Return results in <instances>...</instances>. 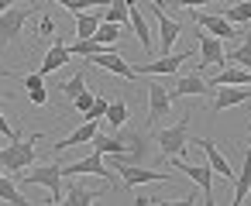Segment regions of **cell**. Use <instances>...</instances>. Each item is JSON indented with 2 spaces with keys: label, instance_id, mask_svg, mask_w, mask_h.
Wrapping results in <instances>:
<instances>
[{
  "label": "cell",
  "instance_id": "cb8c5ba5",
  "mask_svg": "<svg viewBox=\"0 0 251 206\" xmlns=\"http://www.w3.org/2000/svg\"><path fill=\"white\" fill-rule=\"evenodd\" d=\"M55 90H59V93H62V96H66V100H73V96H79V93H83V90H86V72H83V69H79V72H76V76H73V79H66V83H59V86H55Z\"/></svg>",
  "mask_w": 251,
  "mask_h": 206
},
{
  "label": "cell",
  "instance_id": "9a60e30c",
  "mask_svg": "<svg viewBox=\"0 0 251 206\" xmlns=\"http://www.w3.org/2000/svg\"><path fill=\"white\" fill-rule=\"evenodd\" d=\"M69 59H73V55H69V45H62V38L55 35V45L45 52V59H42V66H38V72H42V76H52V72H55V69H62Z\"/></svg>",
  "mask_w": 251,
  "mask_h": 206
},
{
  "label": "cell",
  "instance_id": "277c9868",
  "mask_svg": "<svg viewBox=\"0 0 251 206\" xmlns=\"http://www.w3.org/2000/svg\"><path fill=\"white\" fill-rule=\"evenodd\" d=\"M193 21H196V28H203L206 35H217V38H244L248 35V24H230L220 11H213V14L193 11Z\"/></svg>",
  "mask_w": 251,
  "mask_h": 206
},
{
  "label": "cell",
  "instance_id": "603a6c76",
  "mask_svg": "<svg viewBox=\"0 0 251 206\" xmlns=\"http://www.w3.org/2000/svg\"><path fill=\"white\" fill-rule=\"evenodd\" d=\"M97 28H100V14H86V11L76 14V35L79 38H93Z\"/></svg>",
  "mask_w": 251,
  "mask_h": 206
},
{
  "label": "cell",
  "instance_id": "7bdbcfd3",
  "mask_svg": "<svg viewBox=\"0 0 251 206\" xmlns=\"http://www.w3.org/2000/svg\"><path fill=\"white\" fill-rule=\"evenodd\" d=\"M248 148H251V137H248Z\"/></svg>",
  "mask_w": 251,
  "mask_h": 206
},
{
  "label": "cell",
  "instance_id": "f1b7e54d",
  "mask_svg": "<svg viewBox=\"0 0 251 206\" xmlns=\"http://www.w3.org/2000/svg\"><path fill=\"white\" fill-rule=\"evenodd\" d=\"M107 21L117 24V28L131 24V21H127V0H110V4H107Z\"/></svg>",
  "mask_w": 251,
  "mask_h": 206
},
{
  "label": "cell",
  "instance_id": "4316f807",
  "mask_svg": "<svg viewBox=\"0 0 251 206\" xmlns=\"http://www.w3.org/2000/svg\"><path fill=\"white\" fill-rule=\"evenodd\" d=\"M0 199H4V203H14V206H21V203H28L25 196H21V189L4 175V172H0Z\"/></svg>",
  "mask_w": 251,
  "mask_h": 206
},
{
  "label": "cell",
  "instance_id": "5b68a950",
  "mask_svg": "<svg viewBox=\"0 0 251 206\" xmlns=\"http://www.w3.org/2000/svg\"><path fill=\"white\" fill-rule=\"evenodd\" d=\"M158 144H162V155L165 158H179L186 148H189V114L172 124V127H162L158 131Z\"/></svg>",
  "mask_w": 251,
  "mask_h": 206
},
{
  "label": "cell",
  "instance_id": "9c48e42d",
  "mask_svg": "<svg viewBox=\"0 0 251 206\" xmlns=\"http://www.w3.org/2000/svg\"><path fill=\"white\" fill-rule=\"evenodd\" d=\"M110 168H114V172H121L127 185H145V182H172V175H169V172H151V168H131V165H124V161H110Z\"/></svg>",
  "mask_w": 251,
  "mask_h": 206
},
{
  "label": "cell",
  "instance_id": "ac0fdd59",
  "mask_svg": "<svg viewBox=\"0 0 251 206\" xmlns=\"http://www.w3.org/2000/svg\"><path fill=\"white\" fill-rule=\"evenodd\" d=\"M248 196H251V148H248V155H244V165H241V172L234 175V206H241V203H248Z\"/></svg>",
  "mask_w": 251,
  "mask_h": 206
},
{
  "label": "cell",
  "instance_id": "ba28073f",
  "mask_svg": "<svg viewBox=\"0 0 251 206\" xmlns=\"http://www.w3.org/2000/svg\"><path fill=\"white\" fill-rule=\"evenodd\" d=\"M62 175H100V179H110V182H114V175H110V168L103 165V155H100V151H93V155H86V158L66 165Z\"/></svg>",
  "mask_w": 251,
  "mask_h": 206
},
{
  "label": "cell",
  "instance_id": "f35d334b",
  "mask_svg": "<svg viewBox=\"0 0 251 206\" xmlns=\"http://www.w3.org/2000/svg\"><path fill=\"white\" fill-rule=\"evenodd\" d=\"M14 4H25V0H0V14H4L7 7H14Z\"/></svg>",
  "mask_w": 251,
  "mask_h": 206
},
{
  "label": "cell",
  "instance_id": "52a82bcc",
  "mask_svg": "<svg viewBox=\"0 0 251 206\" xmlns=\"http://www.w3.org/2000/svg\"><path fill=\"white\" fill-rule=\"evenodd\" d=\"M86 62H90V66H100V69H107V72H114V76H121V79H134V76H138V72H134V69L114 52V48H103V52L90 55Z\"/></svg>",
  "mask_w": 251,
  "mask_h": 206
},
{
  "label": "cell",
  "instance_id": "5bb4252c",
  "mask_svg": "<svg viewBox=\"0 0 251 206\" xmlns=\"http://www.w3.org/2000/svg\"><path fill=\"white\" fill-rule=\"evenodd\" d=\"M251 100V90L248 86H217V96H213V110H230V107H241Z\"/></svg>",
  "mask_w": 251,
  "mask_h": 206
},
{
  "label": "cell",
  "instance_id": "d4e9b609",
  "mask_svg": "<svg viewBox=\"0 0 251 206\" xmlns=\"http://www.w3.org/2000/svg\"><path fill=\"white\" fill-rule=\"evenodd\" d=\"M103 120H107L114 131H117V127H124V120H127V103H124V100H110V103H107V117H103Z\"/></svg>",
  "mask_w": 251,
  "mask_h": 206
},
{
  "label": "cell",
  "instance_id": "44dd1931",
  "mask_svg": "<svg viewBox=\"0 0 251 206\" xmlns=\"http://www.w3.org/2000/svg\"><path fill=\"white\" fill-rule=\"evenodd\" d=\"M224 66H244V69H251V35L237 38V48L224 52Z\"/></svg>",
  "mask_w": 251,
  "mask_h": 206
},
{
  "label": "cell",
  "instance_id": "7402d4cb",
  "mask_svg": "<svg viewBox=\"0 0 251 206\" xmlns=\"http://www.w3.org/2000/svg\"><path fill=\"white\" fill-rule=\"evenodd\" d=\"M100 196L93 192V189H83V185H69V189H62V203H73V206H90V203H97Z\"/></svg>",
  "mask_w": 251,
  "mask_h": 206
},
{
  "label": "cell",
  "instance_id": "6da1fadb",
  "mask_svg": "<svg viewBox=\"0 0 251 206\" xmlns=\"http://www.w3.org/2000/svg\"><path fill=\"white\" fill-rule=\"evenodd\" d=\"M35 141H42V134H35L28 141L14 137L7 148H0V168H4V172H18V175L25 168H31V161H35Z\"/></svg>",
  "mask_w": 251,
  "mask_h": 206
},
{
  "label": "cell",
  "instance_id": "2e32d148",
  "mask_svg": "<svg viewBox=\"0 0 251 206\" xmlns=\"http://www.w3.org/2000/svg\"><path fill=\"white\" fill-rule=\"evenodd\" d=\"M79 120H83V124H79V127H76V131H73L66 141L52 144V151H66V148H76V144H86V141H93V134L100 131V127H97L100 120H90V117H79Z\"/></svg>",
  "mask_w": 251,
  "mask_h": 206
},
{
  "label": "cell",
  "instance_id": "f546056e",
  "mask_svg": "<svg viewBox=\"0 0 251 206\" xmlns=\"http://www.w3.org/2000/svg\"><path fill=\"white\" fill-rule=\"evenodd\" d=\"M100 45H114L117 38H121V28L117 24H110V21H100V28H97V35H93Z\"/></svg>",
  "mask_w": 251,
  "mask_h": 206
},
{
  "label": "cell",
  "instance_id": "d6986e66",
  "mask_svg": "<svg viewBox=\"0 0 251 206\" xmlns=\"http://www.w3.org/2000/svg\"><path fill=\"white\" fill-rule=\"evenodd\" d=\"M206 93H210V86H206L200 76H182V79L169 90L172 100H179V96H206Z\"/></svg>",
  "mask_w": 251,
  "mask_h": 206
},
{
  "label": "cell",
  "instance_id": "7a4b0ae2",
  "mask_svg": "<svg viewBox=\"0 0 251 206\" xmlns=\"http://www.w3.org/2000/svg\"><path fill=\"white\" fill-rule=\"evenodd\" d=\"M31 11H35V0H25V4H14V7H7L0 14V48L18 42V35H21V28H25Z\"/></svg>",
  "mask_w": 251,
  "mask_h": 206
},
{
  "label": "cell",
  "instance_id": "8fae6325",
  "mask_svg": "<svg viewBox=\"0 0 251 206\" xmlns=\"http://www.w3.org/2000/svg\"><path fill=\"white\" fill-rule=\"evenodd\" d=\"M196 42H200V59H203V66H224V38H217V35H206L203 28L196 31Z\"/></svg>",
  "mask_w": 251,
  "mask_h": 206
},
{
  "label": "cell",
  "instance_id": "b9f144b4",
  "mask_svg": "<svg viewBox=\"0 0 251 206\" xmlns=\"http://www.w3.org/2000/svg\"><path fill=\"white\" fill-rule=\"evenodd\" d=\"M0 100H7V93H0Z\"/></svg>",
  "mask_w": 251,
  "mask_h": 206
},
{
  "label": "cell",
  "instance_id": "4dcf8cb0",
  "mask_svg": "<svg viewBox=\"0 0 251 206\" xmlns=\"http://www.w3.org/2000/svg\"><path fill=\"white\" fill-rule=\"evenodd\" d=\"M59 7H66V11H73V14H79L83 7H107L110 0H55Z\"/></svg>",
  "mask_w": 251,
  "mask_h": 206
},
{
  "label": "cell",
  "instance_id": "ffe728a7",
  "mask_svg": "<svg viewBox=\"0 0 251 206\" xmlns=\"http://www.w3.org/2000/svg\"><path fill=\"white\" fill-rule=\"evenodd\" d=\"M213 86H251V69L244 66H230V69H220Z\"/></svg>",
  "mask_w": 251,
  "mask_h": 206
},
{
  "label": "cell",
  "instance_id": "ab89813d",
  "mask_svg": "<svg viewBox=\"0 0 251 206\" xmlns=\"http://www.w3.org/2000/svg\"><path fill=\"white\" fill-rule=\"evenodd\" d=\"M148 4H158V7H165V0H148Z\"/></svg>",
  "mask_w": 251,
  "mask_h": 206
},
{
  "label": "cell",
  "instance_id": "4fadbf2b",
  "mask_svg": "<svg viewBox=\"0 0 251 206\" xmlns=\"http://www.w3.org/2000/svg\"><path fill=\"white\" fill-rule=\"evenodd\" d=\"M193 52H179V55H162V59H155V62H141L134 72H148V76H172L186 59H189Z\"/></svg>",
  "mask_w": 251,
  "mask_h": 206
},
{
  "label": "cell",
  "instance_id": "3957f363",
  "mask_svg": "<svg viewBox=\"0 0 251 206\" xmlns=\"http://www.w3.org/2000/svg\"><path fill=\"white\" fill-rule=\"evenodd\" d=\"M21 182H28V185H45V189L52 192L49 203H62V165H59V161L21 172Z\"/></svg>",
  "mask_w": 251,
  "mask_h": 206
},
{
  "label": "cell",
  "instance_id": "d590c367",
  "mask_svg": "<svg viewBox=\"0 0 251 206\" xmlns=\"http://www.w3.org/2000/svg\"><path fill=\"white\" fill-rule=\"evenodd\" d=\"M0 137H7V141H14V137H21V134H18V131H14V127H11V124L4 120V114H0Z\"/></svg>",
  "mask_w": 251,
  "mask_h": 206
},
{
  "label": "cell",
  "instance_id": "83f0119b",
  "mask_svg": "<svg viewBox=\"0 0 251 206\" xmlns=\"http://www.w3.org/2000/svg\"><path fill=\"white\" fill-rule=\"evenodd\" d=\"M103 48H110V45H100L97 38H79L76 45H69V55H83V59H90V55H97V52H103Z\"/></svg>",
  "mask_w": 251,
  "mask_h": 206
},
{
  "label": "cell",
  "instance_id": "8d00e7d4",
  "mask_svg": "<svg viewBox=\"0 0 251 206\" xmlns=\"http://www.w3.org/2000/svg\"><path fill=\"white\" fill-rule=\"evenodd\" d=\"M38 35H59L55 21H52V18H42V24H38Z\"/></svg>",
  "mask_w": 251,
  "mask_h": 206
},
{
  "label": "cell",
  "instance_id": "30bf717a",
  "mask_svg": "<svg viewBox=\"0 0 251 206\" xmlns=\"http://www.w3.org/2000/svg\"><path fill=\"white\" fill-rule=\"evenodd\" d=\"M172 165H176L179 172H186V175L203 189V203H213V168H210V165H186V161H179V158H172Z\"/></svg>",
  "mask_w": 251,
  "mask_h": 206
},
{
  "label": "cell",
  "instance_id": "d6a6232c",
  "mask_svg": "<svg viewBox=\"0 0 251 206\" xmlns=\"http://www.w3.org/2000/svg\"><path fill=\"white\" fill-rule=\"evenodd\" d=\"M182 11H196V7H210V4H224V0H172Z\"/></svg>",
  "mask_w": 251,
  "mask_h": 206
},
{
  "label": "cell",
  "instance_id": "e0dca14e",
  "mask_svg": "<svg viewBox=\"0 0 251 206\" xmlns=\"http://www.w3.org/2000/svg\"><path fill=\"white\" fill-rule=\"evenodd\" d=\"M189 144H196V148H203V151H206V158H210V168H213V172H220V179H230V175H234V172H230V161L220 155V148H217L210 137H193Z\"/></svg>",
  "mask_w": 251,
  "mask_h": 206
},
{
  "label": "cell",
  "instance_id": "74e56055",
  "mask_svg": "<svg viewBox=\"0 0 251 206\" xmlns=\"http://www.w3.org/2000/svg\"><path fill=\"white\" fill-rule=\"evenodd\" d=\"M25 86L28 90H38V86H45V76L42 72H31V76H25Z\"/></svg>",
  "mask_w": 251,
  "mask_h": 206
},
{
  "label": "cell",
  "instance_id": "484cf974",
  "mask_svg": "<svg viewBox=\"0 0 251 206\" xmlns=\"http://www.w3.org/2000/svg\"><path fill=\"white\" fill-rule=\"evenodd\" d=\"M230 24H248L251 21V0H244V4H234V7H224L220 11Z\"/></svg>",
  "mask_w": 251,
  "mask_h": 206
},
{
  "label": "cell",
  "instance_id": "1f68e13d",
  "mask_svg": "<svg viewBox=\"0 0 251 206\" xmlns=\"http://www.w3.org/2000/svg\"><path fill=\"white\" fill-rule=\"evenodd\" d=\"M107 103H110V100L97 96V100H93V107H90V110H86L83 117H90V120H103V117H107Z\"/></svg>",
  "mask_w": 251,
  "mask_h": 206
},
{
  "label": "cell",
  "instance_id": "e575fe53",
  "mask_svg": "<svg viewBox=\"0 0 251 206\" xmlns=\"http://www.w3.org/2000/svg\"><path fill=\"white\" fill-rule=\"evenodd\" d=\"M28 100H31L35 107H45V103H49V93H45V86H38V90H28Z\"/></svg>",
  "mask_w": 251,
  "mask_h": 206
},
{
  "label": "cell",
  "instance_id": "8992f818",
  "mask_svg": "<svg viewBox=\"0 0 251 206\" xmlns=\"http://www.w3.org/2000/svg\"><path fill=\"white\" fill-rule=\"evenodd\" d=\"M169 110H172L169 90H165L162 83H148V124L155 127L162 117H169Z\"/></svg>",
  "mask_w": 251,
  "mask_h": 206
},
{
  "label": "cell",
  "instance_id": "7c38bea8",
  "mask_svg": "<svg viewBox=\"0 0 251 206\" xmlns=\"http://www.w3.org/2000/svg\"><path fill=\"white\" fill-rule=\"evenodd\" d=\"M155 18H158V38H162V55H169V48L176 45V38H179V31H182V24L179 21H172V18H165V11L158 7V4H151L148 7Z\"/></svg>",
  "mask_w": 251,
  "mask_h": 206
},
{
  "label": "cell",
  "instance_id": "836d02e7",
  "mask_svg": "<svg viewBox=\"0 0 251 206\" xmlns=\"http://www.w3.org/2000/svg\"><path fill=\"white\" fill-rule=\"evenodd\" d=\"M93 100H97V96H93V93H90V90H83V93H79V96H73V107H76V110H79V114H86V110H90V107H93Z\"/></svg>",
  "mask_w": 251,
  "mask_h": 206
},
{
  "label": "cell",
  "instance_id": "60d3db41",
  "mask_svg": "<svg viewBox=\"0 0 251 206\" xmlns=\"http://www.w3.org/2000/svg\"><path fill=\"white\" fill-rule=\"evenodd\" d=\"M0 76H11V69H4V66H0Z\"/></svg>",
  "mask_w": 251,
  "mask_h": 206
}]
</instances>
